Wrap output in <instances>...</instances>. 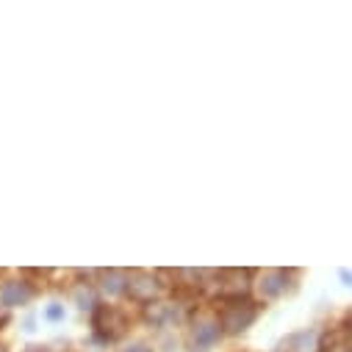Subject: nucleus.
Masks as SVG:
<instances>
[{"label": "nucleus", "mask_w": 352, "mask_h": 352, "mask_svg": "<svg viewBox=\"0 0 352 352\" xmlns=\"http://www.w3.org/2000/svg\"><path fill=\"white\" fill-rule=\"evenodd\" d=\"M95 283H98L103 300H109V302H120L128 297V270H117V267L100 270Z\"/></svg>", "instance_id": "9d476101"}, {"label": "nucleus", "mask_w": 352, "mask_h": 352, "mask_svg": "<svg viewBox=\"0 0 352 352\" xmlns=\"http://www.w3.org/2000/svg\"><path fill=\"white\" fill-rule=\"evenodd\" d=\"M92 341L98 346H111L120 338H125L128 327H131V316L125 308H120L117 302H103L92 316Z\"/></svg>", "instance_id": "20e7f679"}, {"label": "nucleus", "mask_w": 352, "mask_h": 352, "mask_svg": "<svg viewBox=\"0 0 352 352\" xmlns=\"http://www.w3.org/2000/svg\"><path fill=\"white\" fill-rule=\"evenodd\" d=\"M39 294V286L25 278V275H12L0 280V308L6 311H17V308H28Z\"/></svg>", "instance_id": "0eeeda50"}, {"label": "nucleus", "mask_w": 352, "mask_h": 352, "mask_svg": "<svg viewBox=\"0 0 352 352\" xmlns=\"http://www.w3.org/2000/svg\"><path fill=\"white\" fill-rule=\"evenodd\" d=\"M189 352H197V349H189Z\"/></svg>", "instance_id": "412c9836"}, {"label": "nucleus", "mask_w": 352, "mask_h": 352, "mask_svg": "<svg viewBox=\"0 0 352 352\" xmlns=\"http://www.w3.org/2000/svg\"><path fill=\"white\" fill-rule=\"evenodd\" d=\"M324 330L319 324H311V327H300L289 336H283L278 344H275V352H322L324 346Z\"/></svg>", "instance_id": "6e6552de"}, {"label": "nucleus", "mask_w": 352, "mask_h": 352, "mask_svg": "<svg viewBox=\"0 0 352 352\" xmlns=\"http://www.w3.org/2000/svg\"><path fill=\"white\" fill-rule=\"evenodd\" d=\"M195 305L189 302V297L175 294V297H161L144 308H139V319L144 327H150L153 333H166V330H178L186 327L189 316H192Z\"/></svg>", "instance_id": "f257e3e1"}, {"label": "nucleus", "mask_w": 352, "mask_h": 352, "mask_svg": "<svg viewBox=\"0 0 352 352\" xmlns=\"http://www.w3.org/2000/svg\"><path fill=\"white\" fill-rule=\"evenodd\" d=\"M83 352H86V349H83Z\"/></svg>", "instance_id": "4be33fe9"}, {"label": "nucleus", "mask_w": 352, "mask_h": 352, "mask_svg": "<svg viewBox=\"0 0 352 352\" xmlns=\"http://www.w3.org/2000/svg\"><path fill=\"white\" fill-rule=\"evenodd\" d=\"M20 352H53V344H28Z\"/></svg>", "instance_id": "dca6fc26"}, {"label": "nucleus", "mask_w": 352, "mask_h": 352, "mask_svg": "<svg viewBox=\"0 0 352 352\" xmlns=\"http://www.w3.org/2000/svg\"><path fill=\"white\" fill-rule=\"evenodd\" d=\"M117 352H155V346L150 338H125L117 346Z\"/></svg>", "instance_id": "ddd939ff"}, {"label": "nucleus", "mask_w": 352, "mask_h": 352, "mask_svg": "<svg viewBox=\"0 0 352 352\" xmlns=\"http://www.w3.org/2000/svg\"><path fill=\"white\" fill-rule=\"evenodd\" d=\"M153 346H155V352H184L186 338L178 330H166V333H155Z\"/></svg>", "instance_id": "9b49d317"}, {"label": "nucleus", "mask_w": 352, "mask_h": 352, "mask_svg": "<svg viewBox=\"0 0 352 352\" xmlns=\"http://www.w3.org/2000/svg\"><path fill=\"white\" fill-rule=\"evenodd\" d=\"M338 280L346 286V289H352V270H346V267H341L338 270Z\"/></svg>", "instance_id": "f3484780"}, {"label": "nucleus", "mask_w": 352, "mask_h": 352, "mask_svg": "<svg viewBox=\"0 0 352 352\" xmlns=\"http://www.w3.org/2000/svg\"><path fill=\"white\" fill-rule=\"evenodd\" d=\"M0 352H9V349H6V344H0Z\"/></svg>", "instance_id": "aec40b11"}, {"label": "nucleus", "mask_w": 352, "mask_h": 352, "mask_svg": "<svg viewBox=\"0 0 352 352\" xmlns=\"http://www.w3.org/2000/svg\"><path fill=\"white\" fill-rule=\"evenodd\" d=\"M225 341L219 316L214 308H195L186 322V344L197 352H211Z\"/></svg>", "instance_id": "7ed1b4c3"}, {"label": "nucleus", "mask_w": 352, "mask_h": 352, "mask_svg": "<svg viewBox=\"0 0 352 352\" xmlns=\"http://www.w3.org/2000/svg\"><path fill=\"white\" fill-rule=\"evenodd\" d=\"M322 352H352V346H349L346 336H344V338H324Z\"/></svg>", "instance_id": "2eb2a0df"}, {"label": "nucleus", "mask_w": 352, "mask_h": 352, "mask_svg": "<svg viewBox=\"0 0 352 352\" xmlns=\"http://www.w3.org/2000/svg\"><path fill=\"white\" fill-rule=\"evenodd\" d=\"M20 330H23L25 336H34V333L39 330V314H36V311H28V314L20 319Z\"/></svg>", "instance_id": "4468645a"}, {"label": "nucleus", "mask_w": 352, "mask_h": 352, "mask_svg": "<svg viewBox=\"0 0 352 352\" xmlns=\"http://www.w3.org/2000/svg\"><path fill=\"white\" fill-rule=\"evenodd\" d=\"M297 292V272L294 270H261L252 278V297L263 302H278Z\"/></svg>", "instance_id": "423d86ee"}, {"label": "nucleus", "mask_w": 352, "mask_h": 352, "mask_svg": "<svg viewBox=\"0 0 352 352\" xmlns=\"http://www.w3.org/2000/svg\"><path fill=\"white\" fill-rule=\"evenodd\" d=\"M217 316H219V324H222V333L225 338H239L244 333H250V327L258 322L263 305L250 294V297H233V300H219L214 305Z\"/></svg>", "instance_id": "f03ea898"}, {"label": "nucleus", "mask_w": 352, "mask_h": 352, "mask_svg": "<svg viewBox=\"0 0 352 352\" xmlns=\"http://www.w3.org/2000/svg\"><path fill=\"white\" fill-rule=\"evenodd\" d=\"M69 302L80 311V314H95L100 305H103V294L98 289L95 280H75L69 286Z\"/></svg>", "instance_id": "1a4fd4ad"}, {"label": "nucleus", "mask_w": 352, "mask_h": 352, "mask_svg": "<svg viewBox=\"0 0 352 352\" xmlns=\"http://www.w3.org/2000/svg\"><path fill=\"white\" fill-rule=\"evenodd\" d=\"M42 319L50 322V324H61L67 319V305L64 300H50L45 308H42Z\"/></svg>", "instance_id": "f8f14e48"}, {"label": "nucleus", "mask_w": 352, "mask_h": 352, "mask_svg": "<svg viewBox=\"0 0 352 352\" xmlns=\"http://www.w3.org/2000/svg\"><path fill=\"white\" fill-rule=\"evenodd\" d=\"M346 341H349V346H352V324H349V330H346Z\"/></svg>", "instance_id": "6ab92c4d"}, {"label": "nucleus", "mask_w": 352, "mask_h": 352, "mask_svg": "<svg viewBox=\"0 0 352 352\" xmlns=\"http://www.w3.org/2000/svg\"><path fill=\"white\" fill-rule=\"evenodd\" d=\"M12 322V311H6V308H0V330H3L6 324Z\"/></svg>", "instance_id": "a211bd4d"}, {"label": "nucleus", "mask_w": 352, "mask_h": 352, "mask_svg": "<svg viewBox=\"0 0 352 352\" xmlns=\"http://www.w3.org/2000/svg\"><path fill=\"white\" fill-rule=\"evenodd\" d=\"M169 289H172V283L166 280V272H161V270H155V272H150V270H128V297L125 300H131L139 308L166 297Z\"/></svg>", "instance_id": "39448f33"}]
</instances>
